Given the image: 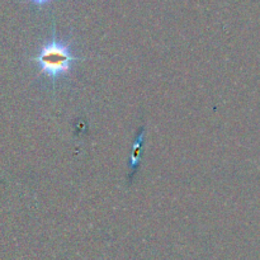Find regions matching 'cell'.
<instances>
[{
    "instance_id": "obj_1",
    "label": "cell",
    "mask_w": 260,
    "mask_h": 260,
    "mask_svg": "<svg viewBox=\"0 0 260 260\" xmlns=\"http://www.w3.org/2000/svg\"><path fill=\"white\" fill-rule=\"evenodd\" d=\"M30 60L41 66L40 75H46L50 78L52 81V86L56 88L57 79L69 75L73 70V63L76 61H84L85 58L71 55V43L57 37L55 23H53L51 40L46 41L41 47L40 53Z\"/></svg>"
},
{
    "instance_id": "obj_2",
    "label": "cell",
    "mask_w": 260,
    "mask_h": 260,
    "mask_svg": "<svg viewBox=\"0 0 260 260\" xmlns=\"http://www.w3.org/2000/svg\"><path fill=\"white\" fill-rule=\"evenodd\" d=\"M145 135L146 131L142 128L141 132H139L136 140H135L134 145H132V151H131V159H129V169L135 172L137 167H139L140 161H141V154H142V144H144Z\"/></svg>"
},
{
    "instance_id": "obj_3",
    "label": "cell",
    "mask_w": 260,
    "mask_h": 260,
    "mask_svg": "<svg viewBox=\"0 0 260 260\" xmlns=\"http://www.w3.org/2000/svg\"><path fill=\"white\" fill-rule=\"evenodd\" d=\"M29 2L32 3L33 5H36V7L42 8V7H45V5L50 4V3L52 2V0H29Z\"/></svg>"
}]
</instances>
